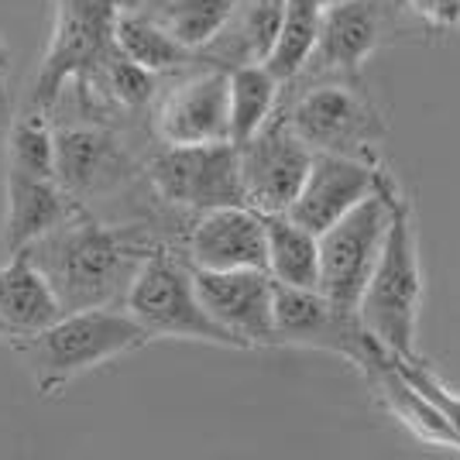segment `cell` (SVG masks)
Wrapping results in <instances>:
<instances>
[{"label": "cell", "mask_w": 460, "mask_h": 460, "mask_svg": "<svg viewBox=\"0 0 460 460\" xmlns=\"http://www.w3.org/2000/svg\"><path fill=\"white\" fill-rule=\"evenodd\" d=\"M114 41L120 56H128L155 76H175L190 69V62L196 58V52L175 39L148 7H120Z\"/></svg>", "instance_id": "21"}, {"label": "cell", "mask_w": 460, "mask_h": 460, "mask_svg": "<svg viewBox=\"0 0 460 460\" xmlns=\"http://www.w3.org/2000/svg\"><path fill=\"white\" fill-rule=\"evenodd\" d=\"M7 169L58 179L56 120L41 107H24L7 128Z\"/></svg>", "instance_id": "25"}, {"label": "cell", "mask_w": 460, "mask_h": 460, "mask_svg": "<svg viewBox=\"0 0 460 460\" xmlns=\"http://www.w3.org/2000/svg\"><path fill=\"white\" fill-rule=\"evenodd\" d=\"M182 251L192 269H269L265 213H258L254 207H217L196 213Z\"/></svg>", "instance_id": "15"}, {"label": "cell", "mask_w": 460, "mask_h": 460, "mask_svg": "<svg viewBox=\"0 0 460 460\" xmlns=\"http://www.w3.org/2000/svg\"><path fill=\"white\" fill-rule=\"evenodd\" d=\"M326 7H330V0H286V18L279 28V39H275L271 56L265 58V66L282 83L303 76V69L320 45Z\"/></svg>", "instance_id": "23"}, {"label": "cell", "mask_w": 460, "mask_h": 460, "mask_svg": "<svg viewBox=\"0 0 460 460\" xmlns=\"http://www.w3.org/2000/svg\"><path fill=\"white\" fill-rule=\"evenodd\" d=\"M120 7V0H56L52 35L28 90V107L52 114L69 83L100 73L117 56L114 28Z\"/></svg>", "instance_id": "6"}, {"label": "cell", "mask_w": 460, "mask_h": 460, "mask_svg": "<svg viewBox=\"0 0 460 460\" xmlns=\"http://www.w3.org/2000/svg\"><path fill=\"white\" fill-rule=\"evenodd\" d=\"M402 0H333L326 7L320 45L303 73L358 76L361 66L399 31Z\"/></svg>", "instance_id": "13"}, {"label": "cell", "mask_w": 460, "mask_h": 460, "mask_svg": "<svg viewBox=\"0 0 460 460\" xmlns=\"http://www.w3.org/2000/svg\"><path fill=\"white\" fill-rule=\"evenodd\" d=\"M422 309V265H420V234L412 207L395 190L392 199V224L378 265L371 271L358 313L365 326L382 341V347L395 358H416V330Z\"/></svg>", "instance_id": "3"}, {"label": "cell", "mask_w": 460, "mask_h": 460, "mask_svg": "<svg viewBox=\"0 0 460 460\" xmlns=\"http://www.w3.org/2000/svg\"><path fill=\"white\" fill-rule=\"evenodd\" d=\"M282 117L313 152L347 155L378 165L385 120L365 90L350 83H320L296 96Z\"/></svg>", "instance_id": "10"}, {"label": "cell", "mask_w": 460, "mask_h": 460, "mask_svg": "<svg viewBox=\"0 0 460 460\" xmlns=\"http://www.w3.org/2000/svg\"><path fill=\"white\" fill-rule=\"evenodd\" d=\"M405 14L420 21L429 31H457L460 28V0H402Z\"/></svg>", "instance_id": "28"}, {"label": "cell", "mask_w": 460, "mask_h": 460, "mask_svg": "<svg viewBox=\"0 0 460 460\" xmlns=\"http://www.w3.org/2000/svg\"><path fill=\"white\" fill-rule=\"evenodd\" d=\"M152 344L145 326L124 306L73 309L35 337H24L14 350L28 367L39 395L52 399L86 371L120 361Z\"/></svg>", "instance_id": "2"}, {"label": "cell", "mask_w": 460, "mask_h": 460, "mask_svg": "<svg viewBox=\"0 0 460 460\" xmlns=\"http://www.w3.org/2000/svg\"><path fill=\"white\" fill-rule=\"evenodd\" d=\"M124 309L145 326L152 341H192V344L234 347L237 337L210 316L203 306L196 275L182 248H158L141 265L124 299Z\"/></svg>", "instance_id": "4"}, {"label": "cell", "mask_w": 460, "mask_h": 460, "mask_svg": "<svg viewBox=\"0 0 460 460\" xmlns=\"http://www.w3.org/2000/svg\"><path fill=\"white\" fill-rule=\"evenodd\" d=\"M196 288L210 316L237 337L241 350L254 347H279V326H275V288L269 269H234V271H207L192 269Z\"/></svg>", "instance_id": "14"}, {"label": "cell", "mask_w": 460, "mask_h": 460, "mask_svg": "<svg viewBox=\"0 0 460 460\" xmlns=\"http://www.w3.org/2000/svg\"><path fill=\"white\" fill-rule=\"evenodd\" d=\"M56 155L58 179L93 213L96 207L117 203L120 196L152 190L148 155L141 158L114 124L56 120Z\"/></svg>", "instance_id": "5"}, {"label": "cell", "mask_w": 460, "mask_h": 460, "mask_svg": "<svg viewBox=\"0 0 460 460\" xmlns=\"http://www.w3.org/2000/svg\"><path fill=\"white\" fill-rule=\"evenodd\" d=\"M330 4H333V0H330Z\"/></svg>", "instance_id": "32"}, {"label": "cell", "mask_w": 460, "mask_h": 460, "mask_svg": "<svg viewBox=\"0 0 460 460\" xmlns=\"http://www.w3.org/2000/svg\"><path fill=\"white\" fill-rule=\"evenodd\" d=\"M11 111V49L0 39V117Z\"/></svg>", "instance_id": "29"}, {"label": "cell", "mask_w": 460, "mask_h": 460, "mask_svg": "<svg viewBox=\"0 0 460 460\" xmlns=\"http://www.w3.org/2000/svg\"><path fill=\"white\" fill-rule=\"evenodd\" d=\"M275 326L279 344L337 354L365 375L388 361V350L365 326L361 313L326 299L320 288H275Z\"/></svg>", "instance_id": "9"}, {"label": "cell", "mask_w": 460, "mask_h": 460, "mask_svg": "<svg viewBox=\"0 0 460 460\" xmlns=\"http://www.w3.org/2000/svg\"><path fill=\"white\" fill-rule=\"evenodd\" d=\"M237 148H241V182L248 207L258 213H288L313 169L316 152L288 128L282 114L271 117L258 135Z\"/></svg>", "instance_id": "12"}, {"label": "cell", "mask_w": 460, "mask_h": 460, "mask_svg": "<svg viewBox=\"0 0 460 460\" xmlns=\"http://www.w3.org/2000/svg\"><path fill=\"white\" fill-rule=\"evenodd\" d=\"M367 378H371V385H375V392H378L382 405L392 412V420L402 422L416 440L426 443V447H440V450L460 454V433L450 426V420L443 416L440 409L429 402L420 388L395 367L392 354H388V361L375 367Z\"/></svg>", "instance_id": "20"}, {"label": "cell", "mask_w": 460, "mask_h": 460, "mask_svg": "<svg viewBox=\"0 0 460 460\" xmlns=\"http://www.w3.org/2000/svg\"><path fill=\"white\" fill-rule=\"evenodd\" d=\"M392 361H395V367L420 388L429 402L440 409L443 416L450 420V426L460 433V388H454L450 382H443L440 375L426 365V361H420V358H395V354H392Z\"/></svg>", "instance_id": "27"}, {"label": "cell", "mask_w": 460, "mask_h": 460, "mask_svg": "<svg viewBox=\"0 0 460 460\" xmlns=\"http://www.w3.org/2000/svg\"><path fill=\"white\" fill-rule=\"evenodd\" d=\"M158 248H182V241L152 220L120 224L83 210L28 251L56 286L66 313H73L124 306L135 275Z\"/></svg>", "instance_id": "1"}, {"label": "cell", "mask_w": 460, "mask_h": 460, "mask_svg": "<svg viewBox=\"0 0 460 460\" xmlns=\"http://www.w3.org/2000/svg\"><path fill=\"white\" fill-rule=\"evenodd\" d=\"M152 135L162 145L230 141V69H182L152 107Z\"/></svg>", "instance_id": "11"}, {"label": "cell", "mask_w": 460, "mask_h": 460, "mask_svg": "<svg viewBox=\"0 0 460 460\" xmlns=\"http://www.w3.org/2000/svg\"><path fill=\"white\" fill-rule=\"evenodd\" d=\"M382 175L385 172L375 162L316 152L303 190L296 196V203L288 207V217L299 220L313 234H323L358 203H365L367 196L382 186Z\"/></svg>", "instance_id": "16"}, {"label": "cell", "mask_w": 460, "mask_h": 460, "mask_svg": "<svg viewBox=\"0 0 460 460\" xmlns=\"http://www.w3.org/2000/svg\"><path fill=\"white\" fill-rule=\"evenodd\" d=\"M90 210L83 207L73 192L66 190L62 179L52 175H31L21 169L4 172V224H0V244L4 251L31 248L45 234L62 227L76 213Z\"/></svg>", "instance_id": "17"}, {"label": "cell", "mask_w": 460, "mask_h": 460, "mask_svg": "<svg viewBox=\"0 0 460 460\" xmlns=\"http://www.w3.org/2000/svg\"><path fill=\"white\" fill-rule=\"evenodd\" d=\"M282 18H286V0H241L227 28L199 56L224 69L265 62L275 49Z\"/></svg>", "instance_id": "19"}, {"label": "cell", "mask_w": 460, "mask_h": 460, "mask_svg": "<svg viewBox=\"0 0 460 460\" xmlns=\"http://www.w3.org/2000/svg\"><path fill=\"white\" fill-rule=\"evenodd\" d=\"M241 0H158L155 7H148L155 18L162 21L175 39L186 49H192L196 56L210 45L227 21L234 18Z\"/></svg>", "instance_id": "26"}, {"label": "cell", "mask_w": 460, "mask_h": 460, "mask_svg": "<svg viewBox=\"0 0 460 460\" xmlns=\"http://www.w3.org/2000/svg\"><path fill=\"white\" fill-rule=\"evenodd\" d=\"M120 4H124V7H155L158 0H120Z\"/></svg>", "instance_id": "31"}, {"label": "cell", "mask_w": 460, "mask_h": 460, "mask_svg": "<svg viewBox=\"0 0 460 460\" xmlns=\"http://www.w3.org/2000/svg\"><path fill=\"white\" fill-rule=\"evenodd\" d=\"M18 341H21V337L14 333V330H11V326H7V320L0 316V344H11V347H14Z\"/></svg>", "instance_id": "30"}, {"label": "cell", "mask_w": 460, "mask_h": 460, "mask_svg": "<svg viewBox=\"0 0 460 460\" xmlns=\"http://www.w3.org/2000/svg\"><path fill=\"white\" fill-rule=\"evenodd\" d=\"M148 182L175 210L207 213L217 207H248L241 182V148L213 145H162L148 155Z\"/></svg>", "instance_id": "8"}, {"label": "cell", "mask_w": 460, "mask_h": 460, "mask_svg": "<svg viewBox=\"0 0 460 460\" xmlns=\"http://www.w3.org/2000/svg\"><path fill=\"white\" fill-rule=\"evenodd\" d=\"M395 179L385 172L382 186L320 234V292L347 309H358L371 271L378 265L392 224Z\"/></svg>", "instance_id": "7"}, {"label": "cell", "mask_w": 460, "mask_h": 460, "mask_svg": "<svg viewBox=\"0 0 460 460\" xmlns=\"http://www.w3.org/2000/svg\"><path fill=\"white\" fill-rule=\"evenodd\" d=\"M279 86L282 79L265 62L230 69V141L234 145H244L275 117Z\"/></svg>", "instance_id": "24"}, {"label": "cell", "mask_w": 460, "mask_h": 460, "mask_svg": "<svg viewBox=\"0 0 460 460\" xmlns=\"http://www.w3.org/2000/svg\"><path fill=\"white\" fill-rule=\"evenodd\" d=\"M0 316L21 341L35 337L66 316L56 286L49 282V275L41 271L28 248L11 251L7 261L0 265Z\"/></svg>", "instance_id": "18"}, {"label": "cell", "mask_w": 460, "mask_h": 460, "mask_svg": "<svg viewBox=\"0 0 460 460\" xmlns=\"http://www.w3.org/2000/svg\"><path fill=\"white\" fill-rule=\"evenodd\" d=\"M269 271L279 286L320 288V234L303 227L288 213H265Z\"/></svg>", "instance_id": "22"}]
</instances>
